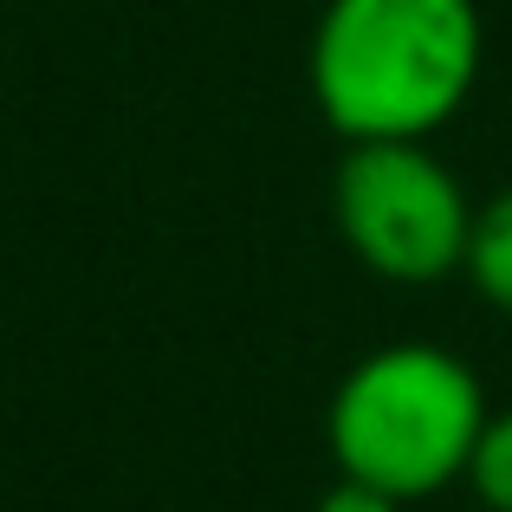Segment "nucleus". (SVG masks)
Instances as JSON below:
<instances>
[{
	"label": "nucleus",
	"instance_id": "nucleus-1",
	"mask_svg": "<svg viewBox=\"0 0 512 512\" xmlns=\"http://www.w3.org/2000/svg\"><path fill=\"white\" fill-rule=\"evenodd\" d=\"M480 52L474 0H325L305 78L344 143H428L467 111Z\"/></svg>",
	"mask_w": 512,
	"mask_h": 512
},
{
	"label": "nucleus",
	"instance_id": "nucleus-4",
	"mask_svg": "<svg viewBox=\"0 0 512 512\" xmlns=\"http://www.w3.org/2000/svg\"><path fill=\"white\" fill-rule=\"evenodd\" d=\"M461 273L474 279V292L493 305V312L512 318V188L493 195L487 208H474V234H467Z\"/></svg>",
	"mask_w": 512,
	"mask_h": 512
},
{
	"label": "nucleus",
	"instance_id": "nucleus-5",
	"mask_svg": "<svg viewBox=\"0 0 512 512\" xmlns=\"http://www.w3.org/2000/svg\"><path fill=\"white\" fill-rule=\"evenodd\" d=\"M467 480H474V493L487 500V512H512V409H500L487 422V435H480V454L474 467H467Z\"/></svg>",
	"mask_w": 512,
	"mask_h": 512
},
{
	"label": "nucleus",
	"instance_id": "nucleus-3",
	"mask_svg": "<svg viewBox=\"0 0 512 512\" xmlns=\"http://www.w3.org/2000/svg\"><path fill=\"white\" fill-rule=\"evenodd\" d=\"M331 214L344 247L396 286H435L461 273L474 201L428 143H350L331 175Z\"/></svg>",
	"mask_w": 512,
	"mask_h": 512
},
{
	"label": "nucleus",
	"instance_id": "nucleus-6",
	"mask_svg": "<svg viewBox=\"0 0 512 512\" xmlns=\"http://www.w3.org/2000/svg\"><path fill=\"white\" fill-rule=\"evenodd\" d=\"M312 512H402V500L383 493V487H363V480L338 474V487H325V500H318Z\"/></svg>",
	"mask_w": 512,
	"mask_h": 512
},
{
	"label": "nucleus",
	"instance_id": "nucleus-2",
	"mask_svg": "<svg viewBox=\"0 0 512 512\" xmlns=\"http://www.w3.org/2000/svg\"><path fill=\"white\" fill-rule=\"evenodd\" d=\"M493 409L480 376L441 344H383L331 396V461L363 487L409 500H435L467 480Z\"/></svg>",
	"mask_w": 512,
	"mask_h": 512
}]
</instances>
